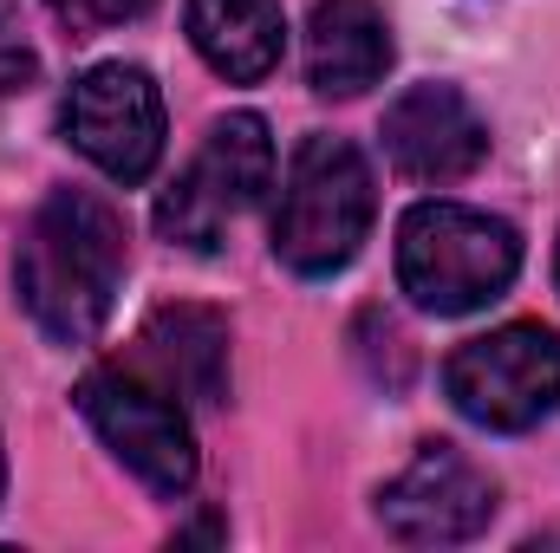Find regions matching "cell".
<instances>
[{
	"label": "cell",
	"mask_w": 560,
	"mask_h": 553,
	"mask_svg": "<svg viewBox=\"0 0 560 553\" xmlns=\"http://www.w3.org/2000/svg\"><path fill=\"white\" fill-rule=\"evenodd\" d=\"M79 411L105 436V449L156 495H189L196 489V436L189 416L176 411V398L163 385H150L125 365H98L79 378Z\"/></svg>",
	"instance_id": "8992f818"
},
{
	"label": "cell",
	"mask_w": 560,
	"mask_h": 553,
	"mask_svg": "<svg viewBox=\"0 0 560 553\" xmlns=\"http://www.w3.org/2000/svg\"><path fill=\"white\" fill-rule=\"evenodd\" d=\"M72 33H105V26H125V20H143L156 0H46Z\"/></svg>",
	"instance_id": "5bb4252c"
},
{
	"label": "cell",
	"mask_w": 560,
	"mask_h": 553,
	"mask_svg": "<svg viewBox=\"0 0 560 553\" xmlns=\"http://www.w3.org/2000/svg\"><path fill=\"white\" fill-rule=\"evenodd\" d=\"M555 286H560V248H555Z\"/></svg>",
	"instance_id": "2e32d148"
},
{
	"label": "cell",
	"mask_w": 560,
	"mask_h": 553,
	"mask_svg": "<svg viewBox=\"0 0 560 553\" xmlns=\"http://www.w3.org/2000/svg\"><path fill=\"white\" fill-rule=\"evenodd\" d=\"M275 183V138H268V118L255 111H229L209 125L202 150L189 156V169L156 196V235L170 248H189V255H215L222 235L268 196Z\"/></svg>",
	"instance_id": "277c9868"
},
{
	"label": "cell",
	"mask_w": 560,
	"mask_h": 553,
	"mask_svg": "<svg viewBox=\"0 0 560 553\" xmlns=\"http://www.w3.org/2000/svg\"><path fill=\"white\" fill-rule=\"evenodd\" d=\"M143 345L189 404H229V319L215 306H156Z\"/></svg>",
	"instance_id": "7c38bea8"
},
{
	"label": "cell",
	"mask_w": 560,
	"mask_h": 553,
	"mask_svg": "<svg viewBox=\"0 0 560 553\" xmlns=\"http://www.w3.org/2000/svg\"><path fill=\"white\" fill-rule=\"evenodd\" d=\"M372 163L359 156V143L346 138H300L287 176H280V202H275V255L306 280L339 274L359 242L372 235Z\"/></svg>",
	"instance_id": "3957f363"
},
{
	"label": "cell",
	"mask_w": 560,
	"mask_h": 553,
	"mask_svg": "<svg viewBox=\"0 0 560 553\" xmlns=\"http://www.w3.org/2000/svg\"><path fill=\"white\" fill-rule=\"evenodd\" d=\"M0 495H7V456H0Z\"/></svg>",
	"instance_id": "9a60e30c"
},
{
	"label": "cell",
	"mask_w": 560,
	"mask_h": 553,
	"mask_svg": "<svg viewBox=\"0 0 560 553\" xmlns=\"http://www.w3.org/2000/svg\"><path fill=\"white\" fill-rule=\"evenodd\" d=\"M59 131L112 183H143L163 156V92L143 66H92L59 105Z\"/></svg>",
	"instance_id": "52a82bcc"
},
{
	"label": "cell",
	"mask_w": 560,
	"mask_h": 553,
	"mask_svg": "<svg viewBox=\"0 0 560 553\" xmlns=\"http://www.w3.org/2000/svg\"><path fill=\"white\" fill-rule=\"evenodd\" d=\"M378 521L405 548H456L476 541L495 521V482L456 449V443H418L405 475L378 489Z\"/></svg>",
	"instance_id": "ba28073f"
},
{
	"label": "cell",
	"mask_w": 560,
	"mask_h": 553,
	"mask_svg": "<svg viewBox=\"0 0 560 553\" xmlns=\"http://www.w3.org/2000/svg\"><path fill=\"white\" fill-rule=\"evenodd\" d=\"M13 286L33 326L59 345H92L125 286V222L92 189H52L13 255Z\"/></svg>",
	"instance_id": "6da1fadb"
},
{
	"label": "cell",
	"mask_w": 560,
	"mask_h": 553,
	"mask_svg": "<svg viewBox=\"0 0 560 553\" xmlns=\"http://www.w3.org/2000/svg\"><path fill=\"white\" fill-rule=\"evenodd\" d=\"M522 274V235L502 215L463 209V202H418L398 222V286L405 299L463 319L489 299H502Z\"/></svg>",
	"instance_id": "7a4b0ae2"
},
{
	"label": "cell",
	"mask_w": 560,
	"mask_h": 553,
	"mask_svg": "<svg viewBox=\"0 0 560 553\" xmlns=\"http://www.w3.org/2000/svg\"><path fill=\"white\" fill-rule=\"evenodd\" d=\"M189 46L229 85H261L287 52L280 0H189Z\"/></svg>",
	"instance_id": "8fae6325"
},
{
	"label": "cell",
	"mask_w": 560,
	"mask_h": 553,
	"mask_svg": "<svg viewBox=\"0 0 560 553\" xmlns=\"http://www.w3.org/2000/svg\"><path fill=\"white\" fill-rule=\"evenodd\" d=\"M385 156L411 183H456L489 156V125L456 85H411L385 111Z\"/></svg>",
	"instance_id": "9c48e42d"
},
{
	"label": "cell",
	"mask_w": 560,
	"mask_h": 553,
	"mask_svg": "<svg viewBox=\"0 0 560 553\" xmlns=\"http://www.w3.org/2000/svg\"><path fill=\"white\" fill-rule=\"evenodd\" d=\"M392 20L378 0H313L306 20V85L319 98H359L392 72Z\"/></svg>",
	"instance_id": "30bf717a"
},
{
	"label": "cell",
	"mask_w": 560,
	"mask_h": 553,
	"mask_svg": "<svg viewBox=\"0 0 560 553\" xmlns=\"http://www.w3.org/2000/svg\"><path fill=\"white\" fill-rule=\"evenodd\" d=\"M443 391L456 416H469L476 430H495V436L535 430L541 416L560 411V332L515 319L456 345L443 365Z\"/></svg>",
	"instance_id": "5b68a950"
},
{
	"label": "cell",
	"mask_w": 560,
	"mask_h": 553,
	"mask_svg": "<svg viewBox=\"0 0 560 553\" xmlns=\"http://www.w3.org/2000/svg\"><path fill=\"white\" fill-rule=\"evenodd\" d=\"M33 79H39V52L26 39L20 0H0V92H26Z\"/></svg>",
	"instance_id": "4fadbf2b"
}]
</instances>
